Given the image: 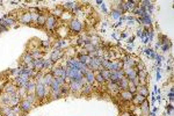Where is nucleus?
Instances as JSON below:
<instances>
[{
  "label": "nucleus",
  "mask_w": 174,
  "mask_h": 116,
  "mask_svg": "<svg viewBox=\"0 0 174 116\" xmlns=\"http://www.w3.org/2000/svg\"><path fill=\"white\" fill-rule=\"evenodd\" d=\"M25 99H26V100H28V101H29L30 103H33V105H35V103L37 102V99H36V96H35V94H27Z\"/></svg>",
  "instance_id": "nucleus-36"
},
{
  "label": "nucleus",
  "mask_w": 174,
  "mask_h": 116,
  "mask_svg": "<svg viewBox=\"0 0 174 116\" xmlns=\"http://www.w3.org/2000/svg\"><path fill=\"white\" fill-rule=\"evenodd\" d=\"M168 47H169L168 44H166V43H165V44L163 45V50H164V51H166V50L168 49Z\"/></svg>",
  "instance_id": "nucleus-44"
},
{
  "label": "nucleus",
  "mask_w": 174,
  "mask_h": 116,
  "mask_svg": "<svg viewBox=\"0 0 174 116\" xmlns=\"http://www.w3.org/2000/svg\"><path fill=\"white\" fill-rule=\"evenodd\" d=\"M92 91H93V86L88 85V84H85V85L82 86L81 94L82 95H89V94L92 93Z\"/></svg>",
  "instance_id": "nucleus-28"
},
{
  "label": "nucleus",
  "mask_w": 174,
  "mask_h": 116,
  "mask_svg": "<svg viewBox=\"0 0 174 116\" xmlns=\"http://www.w3.org/2000/svg\"><path fill=\"white\" fill-rule=\"evenodd\" d=\"M122 14L121 12H119V11H113V17H115V19H117V17H120V15Z\"/></svg>",
  "instance_id": "nucleus-41"
},
{
  "label": "nucleus",
  "mask_w": 174,
  "mask_h": 116,
  "mask_svg": "<svg viewBox=\"0 0 174 116\" xmlns=\"http://www.w3.org/2000/svg\"><path fill=\"white\" fill-rule=\"evenodd\" d=\"M84 77H85L86 84L91 85V86H94V85H95V76H94V72H93L92 70L86 72V73L84 74Z\"/></svg>",
  "instance_id": "nucleus-13"
},
{
  "label": "nucleus",
  "mask_w": 174,
  "mask_h": 116,
  "mask_svg": "<svg viewBox=\"0 0 174 116\" xmlns=\"http://www.w3.org/2000/svg\"><path fill=\"white\" fill-rule=\"evenodd\" d=\"M33 103H30L28 100L26 99H22L21 101H20V103H19V107L21 108V110L26 114V113H29V111L33 109Z\"/></svg>",
  "instance_id": "nucleus-8"
},
{
  "label": "nucleus",
  "mask_w": 174,
  "mask_h": 116,
  "mask_svg": "<svg viewBox=\"0 0 174 116\" xmlns=\"http://www.w3.org/2000/svg\"><path fill=\"white\" fill-rule=\"evenodd\" d=\"M17 89H19V87L14 84V81H7V83L2 86V92H5V93L7 94H11V95L17 93Z\"/></svg>",
  "instance_id": "nucleus-2"
},
{
  "label": "nucleus",
  "mask_w": 174,
  "mask_h": 116,
  "mask_svg": "<svg viewBox=\"0 0 174 116\" xmlns=\"http://www.w3.org/2000/svg\"><path fill=\"white\" fill-rule=\"evenodd\" d=\"M169 100H171V101H173V93H172V92H171V94H169Z\"/></svg>",
  "instance_id": "nucleus-47"
},
{
  "label": "nucleus",
  "mask_w": 174,
  "mask_h": 116,
  "mask_svg": "<svg viewBox=\"0 0 174 116\" xmlns=\"http://www.w3.org/2000/svg\"><path fill=\"white\" fill-rule=\"evenodd\" d=\"M29 54L32 55L34 59H41L42 57H43V54H42V51L41 50H38L37 48H34L32 51H29Z\"/></svg>",
  "instance_id": "nucleus-23"
},
{
  "label": "nucleus",
  "mask_w": 174,
  "mask_h": 116,
  "mask_svg": "<svg viewBox=\"0 0 174 116\" xmlns=\"http://www.w3.org/2000/svg\"><path fill=\"white\" fill-rule=\"evenodd\" d=\"M12 113L14 114L15 116H22L25 113L21 110V108L19 106H15V107H12Z\"/></svg>",
  "instance_id": "nucleus-35"
},
{
  "label": "nucleus",
  "mask_w": 174,
  "mask_h": 116,
  "mask_svg": "<svg viewBox=\"0 0 174 116\" xmlns=\"http://www.w3.org/2000/svg\"><path fill=\"white\" fill-rule=\"evenodd\" d=\"M69 28H70L71 32H73V33H80L82 29V23L79 20H77V19H72L70 23H69Z\"/></svg>",
  "instance_id": "nucleus-5"
},
{
  "label": "nucleus",
  "mask_w": 174,
  "mask_h": 116,
  "mask_svg": "<svg viewBox=\"0 0 174 116\" xmlns=\"http://www.w3.org/2000/svg\"><path fill=\"white\" fill-rule=\"evenodd\" d=\"M30 15H32V22L36 24L38 20V17H40V13H38V12H32Z\"/></svg>",
  "instance_id": "nucleus-39"
},
{
  "label": "nucleus",
  "mask_w": 174,
  "mask_h": 116,
  "mask_svg": "<svg viewBox=\"0 0 174 116\" xmlns=\"http://www.w3.org/2000/svg\"><path fill=\"white\" fill-rule=\"evenodd\" d=\"M121 116H132V115H131L130 113H123V114H122Z\"/></svg>",
  "instance_id": "nucleus-46"
},
{
  "label": "nucleus",
  "mask_w": 174,
  "mask_h": 116,
  "mask_svg": "<svg viewBox=\"0 0 174 116\" xmlns=\"http://www.w3.org/2000/svg\"><path fill=\"white\" fill-rule=\"evenodd\" d=\"M64 55L67 56L69 58H73L74 55H76V50L73 49V48H69L67 51H64Z\"/></svg>",
  "instance_id": "nucleus-37"
},
{
  "label": "nucleus",
  "mask_w": 174,
  "mask_h": 116,
  "mask_svg": "<svg viewBox=\"0 0 174 116\" xmlns=\"http://www.w3.org/2000/svg\"><path fill=\"white\" fill-rule=\"evenodd\" d=\"M54 76H52V73L51 72H45L43 76V79H42V84H43L44 86H50L51 83H52V80H54Z\"/></svg>",
  "instance_id": "nucleus-14"
},
{
  "label": "nucleus",
  "mask_w": 174,
  "mask_h": 116,
  "mask_svg": "<svg viewBox=\"0 0 174 116\" xmlns=\"http://www.w3.org/2000/svg\"><path fill=\"white\" fill-rule=\"evenodd\" d=\"M42 45H44V47H49V42H48V41H43V42H42Z\"/></svg>",
  "instance_id": "nucleus-43"
},
{
  "label": "nucleus",
  "mask_w": 174,
  "mask_h": 116,
  "mask_svg": "<svg viewBox=\"0 0 174 116\" xmlns=\"http://www.w3.org/2000/svg\"><path fill=\"white\" fill-rule=\"evenodd\" d=\"M15 20L12 17H5L4 19L0 20V26L5 28H9V27H14L15 26Z\"/></svg>",
  "instance_id": "nucleus-7"
},
{
  "label": "nucleus",
  "mask_w": 174,
  "mask_h": 116,
  "mask_svg": "<svg viewBox=\"0 0 174 116\" xmlns=\"http://www.w3.org/2000/svg\"><path fill=\"white\" fill-rule=\"evenodd\" d=\"M54 66V63L50 59H44L43 58V70H51Z\"/></svg>",
  "instance_id": "nucleus-34"
},
{
  "label": "nucleus",
  "mask_w": 174,
  "mask_h": 116,
  "mask_svg": "<svg viewBox=\"0 0 174 116\" xmlns=\"http://www.w3.org/2000/svg\"><path fill=\"white\" fill-rule=\"evenodd\" d=\"M123 77H124V72H123V70L110 72V81H113V83H117V81H120Z\"/></svg>",
  "instance_id": "nucleus-10"
},
{
  "label": "nucleus",
  "mask_w": 174,
  "mask_h": 116,
  "mask_svg": "<svg viewBox=\"0 0 174 116\" xmlns=\"http://www.w3.org/2000/svg\"><path fill=\"white\" fill-rule=\"evenodd\" d=\"M63 57H64V51L62 49H59V48H56L51 52V55H50V61L52 62V63H57Z\"/></svg>",
  "instance_id": "nucleus-6"
},
{
  "label": "nucleus",
  "mask_w": 174,
  "mask_h": 116,
  "mask_svg": "<svg viewBox=\"0 0 174 116\" xmlns=\"http://www.w3.org/2000/svg\"><path fill=\"white\" fill-rule=\"evenodd\" d=\"M145 51H146V54H147V55H150V52H151V50H149V49H147V50H145Z\"/></svg>",
  "instance_id": "nucleus-49"
},
{
  "label": "nucleus",
  "mask_w": 174,
  "mask_h": 116,
  "mask_svg": "<svg viewBox=\"0 0 174 116\" xmlns=\"http://www.w3.org/2000/svg\"><path fill=\"white\" fill-rule=\"evenodd\" d=\"M57 23H58V20H57V17H55L54 15H48L47 17V21H45V24H44V27L45 29H48V30H54L55 28L57 27Z\"/></svg>",
  "instance_id": "nucleus-4"
},
{
  "label": "nucleus",
  "mask_w": 174,
  "mask_h": 116,
  "mask_svg": "<svg viewBox=\"0 0 174 116\" xmlns=\"http://www.w3.org/2000/svg\"><path fill=\"white\" fill-rule=\"evenodd\" d=\"M142 116H144V115H142Z\"/></svg>",
  "instance_id": "nucleus-50"
},
{
  "label": "nucleus",
  "mask_w": 174,
  "mask_h": 116,
  "mask_svg": "<svg viewBox=\"0 0 174 116\" xmlns=\"http://www.w3.org/2000/svg\"><path fill=\"white\" fill-rule=\"evenodd\" d=\"M145 99H146L145 96H143V95L137 93L136 95H134V98H132V100H131V102L134 103V106H139Z\"/></svg>",
  "instance_id": "nucleus-22"
},
{
  "label": "nucleus",
  "mask_w": 174,
  "mask_h": 116,
  "mask_svg": "<svg viewBox=\"0 0 174 116\" xmlns=\"http://www.w3.org/2000/svg\"><path fill=\"white\" fill-rule=\"evenodd\" d=\"M110 72L123 70V61H113L110 62V66L108 69Z\"/></svg>",
  "instance_id": "nucleus-12"
},
{
  "label": "nucleus",
  "mask_w": 174,
  "mask_h": 116,
  "mask_svg": "<svg viewBox=\"0 0 174 116\" xmlns=\"http://www.w3.org/2000/svg\"><path fill=\"white\" fill-rule=\"evenodd\" d=\"M11 99H12L11 94H7V93H5V92H2V93L0 94V101H1L2 105L9 106V103H11Z\"/></svg>",
  "instance_id": "nucleus-18"
},
{
  "label": "nucleus",
  "mask_w": 174,
  "mask_h": 116,
  "mask_svg": "<svg viewBox=\"0 0 174 116\" xmlns=\"http://www.w3.org/2000/svg\"><path fill=\"white\" fill-rule=\"evenodd\" d=\"M106 88L108 89V92L110 93H117V92H120V87H119V85L117 83H113V81H108V83H106Z\"/></svg>",
  "instance_id": "nucleus-16"
},
{
  "label": "nucleus",
  "mask_w": 174,
  "mask_h": 116,
  "mask_svg": "<svg viewBox=\"0 0 174 116\" xmlns=\"http://www.w3.org/2000/svg\"><path fill=\"white\" fill-rule=\"evenodd\" d=\"M131 81H132V83L135 84V85H136L137 87H138V86L141 85V83H139V79H138V77H136V78H135V79H132Z\"/></svg>",
  "instance_id": "nucleus-42"
},
{
  "label": "nucleus",
  "mask_w": 174,
  "mask_h": 116,
  "mask_svg": "<svg viewBox=\"0 0 174 116\" xmlns=\"http://www.w3.org/2000/svg\"><path fill=\"white\" fill-rule=\"evenodd\" d=\"M33 61H34V58L32 57V55H30L28 51L27 52H25V54L21 56V63H22V65H25V66L29 65Z\"/></svg>",
  "instance_id": "nucleus-15"
},
{
  "label": "nucleus",
  "mask_w": 174,
  "mask_h": 116,
  "mask_svg": "<svg viewBox=\"0 0 174 116\" xmlns=\"http://www.w3.org/2000/svg\"><path fill=\"white\" fill-rule=\"evenodd\" d=\"M139 109H141L142 114L144 116H146L149 114V110H150V108H149V101L146 99L144 100L143 102H142L141 105H139Z\"/></svg>",
  "instance_id": "nucleus-20"
},
{
  "label": "nucleus",
  "mask_w": 174,
  "mask_h": 116,
  "mask_svg": "<svg viewBox=\"0 0 174 116\" xmlns=\"http://www.w3.org/2000/svg\"><path fill=\"white\" fill-rule=\"evenodd\" d=\"M82 48L86 50L88 54H89V52H95V51H96V49H98V48H95V47H94V45H93L91 42H86V43L84 44V47H82Z\"/></svg>",
  "instance_id": "nucleus-29"
},
{
  "label": "nucleus",
  "mask_w": 174,
  "mask_h": 116,
  "mask_svg": "<svg viewBox=\"0 0 174 116\" xmlns=\"http://www.w3.org/2000/svg\"><path fill=\"white\" fill-rule=\"evenodd\" d=\"M47 17H48V15H47V14L40 13V17H38V20H37V23H36V26H38V27H44V24H45V21H47Z\"/></svg>",
  "instance_id": "nucleus-25"
},
{
  "label": "nucleus",
  "mask_w": 174,
  "mask_h": 116,
  "mask_svg": "<svg viewBox=\"0 0 174 116\" xmlns=\"http://www.w3.org/2000/svg\"><path fill=\"white\" fill-rule=\"evenodd\" d=\"M19 21L22 23V24H30L32 23V15H30V12H25L22 13L21 15L19 17Z\"/></svg>",
  "instance_id": "nucleus-11"
},
{
  "label": "nucleus",
  "mask_w": 174,
  "mask_h": 116,
  "mask_svg": "<svg viewBox=\"0 0 174 116\" xmlns=\"http://www.w3.org/2000/svg\"><path fill=\"white\" fill-rule=\"evenodd\" d=\"M6 30H7V28L1 27V26H0V33H1V32H6Z\"/></svg>",
  "instance_id": "nucleus-45"
},
{
  "label": "nucleus",
  "mask_w": 174,
  "mask_h": 116,
  "mask_svg": "<svg viewBox=\"0 0 174 116\" xmlns=\"http://www.w3.org/2000/svg\"><path fill=\"white\" fill-rule=\"evenodd\" d=\"M12 111V107L8 105H2L1 106V108H0V113H1V115L2 116H6L7 114H9Z\"/></svg>",
  "instance_id": "nucleus-31"
},
{
  "label": "nucleus",
  "mask_w": 174,
  "mask_h": 116,
  "mask_svg": "<svg viewBox=\"0 0 174 116\" xmlns=\"http://www.w3.org/2000/svg\"><path fill=\"white\" fill-rule=\"evenodd\" d=\"M73 6H74V2H65V4H63V8H65V9H73Z\"/></svg>",
  "instance_id": "nucleus-40"
},
{
  "label": "nucleus",
  "mask_w": 174,
  "mask_h": 116,
  "mask_svg": "<svg viewBox=\"0 0 174 116\" xmlns=\"http://www.w3.org/2000/svg\"><path fill=\"white\" fill-rule=\"evenodd\" d=\"M119 96L121 98L122 101H125V102H131V100H132V98H134V94L130 93L128 89H123V91H120Z\"/></svg>",
  "instance_id": "nucleus-9"
},
{
  "label": "nucleus",
  "mask_w": 174,
  "mask_h": 116,
  "mask_svg": "<svg viewBox=\"0 0 174 116\" xmlns=\"http://www.w3.org/2000/svg\"><path fill=\"white\" fill-rule=\"evenodd\" d=\"M67 85H69V89H70L71 93L76 94V95H80V94H81V89H82V86H84L82 83L72 80V81H70Z\"/></svg>",
  "instance_id": "nucleus-1"
},
{
  "label": "nucleus",
  "mask_w": 174,
  "mask_h": 116,
  "mask_svg": "<svg viewBox=\"0 0 174 116\" xmlns=\"http://www.w3.org/2000/svg\"><path fill=\"white\" fill-rule=\"evenodd\" d=\"M128 83H129V80H128L125 77L122 78L120 81H117V85H119V87H120V91L128 89Z\"/></svg>",
  "instance_id": "nucleus-26"
},
{
  "label": "nucleus",
  "mask_w": 174,
  "mask_h": 116,
  "mask_svg": "<svg viewBox=\"0 0 174 116\" xmlns=\"http://www.w3.org/2000/svg\"><path fill=\"white\" fill-rule=\"evenodd\" d=\"M6 116H15V115H14V114H13V113H12V111H11L9 114H7V115H6Z\"/></svg>",
  "instance_id": "nucleus-48"
},
{
  "label": "nucleus",
  "mask_w": 174,
  "mask_h": 116,
  "mask_svg": "<svg viewBox=\"0 0 174 116\" xmlns=\"http://www.w3.org/2000/svg\"><path fill=\"white\" fill-rule=\"evenodd\" d=\"M100 73H101V76H102V78H104V80L106 83L110 81V71L109 70H101Z\"/></svg>",
  "instance_id": "nucleus-32"
},
{
  "label": "nucleus",
  "mask_w": 174,
  "mask_h": 116,
  "mask_svg": "<svg viewBox=\"0 0 174 116\" xmlns=\"http://www.w3.org/2000/svg\"><path fill=\"white\" fill-rule=\"evenodd\" d=\"M62 14H63V9L59 8V7H57V8H55L54 11H52V14H51V15H54L55 17H62Z\"/></svg>",
  "instance_id": "nucleus-38"
},
{
  "label": "nucleus",
  "mask_w": 174,
  "mask_h": 116,
  "mask_svg": "<svg viewBox=\"0 0 174 116\" xmlns=\"http://www.w3.org/2000/svg\"><path fill=\"white\" fill-rule=\"evenodd\" d=\"M128 91H129L130 93L134 94V95L137 93V86L134 83H132L131 80H129V83H128Z\"/></svg>",
  "instance_id": "nucleus-33"
},
{
  "label": "nucleus",
  "mask_w": 174,
  "mask_h": 116,
  "mask_svg": "<svg viewBox=\"0 0 174 116\" xmlns=\"http://www.w3.org/2000/svg\"><path fill=\"white\" fill-rule=\"evenodd\" d=\"M137 93L146 98L147 95H149V89H147L146 85H139V86L137 87Z\"/></svg>",
  "instance_id": "nucleus-24"
},
{
  "label": "nucleus",
  "mask_w": 174,
  "mask_h": 116,
  "mask_svg": "<svg viewBox=\"0 0 174 116\" xmlns=\"http://www.w3.org/2000/svg\"><path fill=\"white\" fill-rule=\"evenodd\" d=\"M57 33L60 37H66L69 35V29H67V27H65V24H60L59 27L57 28Z\"/></svg>",
  "instance_id": "nucleus-21"
},
{
  "label": "nucleus",
  "mask_w": 174,
  "mask_h": 116,
  "mask_svg": "<svg viewBox=\"0 0 174 116\" xmlns=\"http://www.w3.org/2000/svg\"><path fill=\"white\" fill-rule=\"evenodd\" d=\"M77 59L80 62V63H82V64L88 65L89 62H91V57L88 55H78V58H77Z\"/></svg>",
  "instance_id": "nucleus-27"
},
{
  "label": "nucleus",
  "mask_w": 174,
  "mask_h": 116,
  "mask_svg": "<svg viewBox=\"0 0 174 116\" xmlns=\"http://www.w3.org/2000/svg\"><path fill=\"white\" fill-rule=\"evenodd\" d=\"M35 96L37 101H42L45 99V87L43 84H36V88H35Z\"/></svg>",
  "instance_id": "nucleus-3"
},
{
  "label": "nucleus",
  "mask_w": 174,
  "mask_h": 116,
  "mask_svg": "<svg viewBox=\"0 0 174 116\" xmlns=\"http://www.w3.org/2000/svg\"><path fill=\"white\" fill-rule=\"evenodd\" d=\"M35 88H36V81L34 80V78L29 79L27 86V94H35Z\"/></svg>",
  "instance_id": "nucleus-19"
},
{
  "label": "nucleus",
  "mask_w": 174,
  "mask_h": 116,
  "mask_svg": "<svg viewBox=\"0 0 174 116\" xmlns=\"http://www.w3.org/2000/svg\"><path fill=\"white\" fill-rule=\"evenodd\" d=\"M94 72V76H95V83L100 84V85H104V84H106V81L104 80V78H102V76H101V73H100V71H93Z\"/></svg>",
  "instance_id": "nucleus-30"
},
{
  "label": "nucleus",
  "mask_w": 174,
  "mask_h": 116,
  "mask_svg": "<svg viewBox=\"0 0 174 116\" xmlns=\"http://www.w3.org/2000/svg\"><path fill=\"white\" fill-rule=\"evenodd\" d=\"M32 64H33V70H35L36 72L43 71V58H41V59H34Z\"/></svg>",
  "instance_id": "nucleus-17"
}]
</instances>
